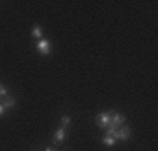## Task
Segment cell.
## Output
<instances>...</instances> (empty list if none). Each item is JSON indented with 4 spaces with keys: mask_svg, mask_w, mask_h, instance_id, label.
<instances>
[{
    "mask_svg": "<svg viewBox=\"0 0 158 151\" xmlns=\"http://www.w3.org/2000/svg\"><path fill=\"white\" fill-rule=\"evenodd\" d=\"M110 123H111V111L101 112V114L96 116V124L99 128H103V129H106V128L110 126Z\"/></svg>",
    "mask_w": 158,
    "mask_h": 151,
    "instance_id": "cell-1",
    "label": "cell"
},
{
    "mask_svg": "<svg viewBox=\"0 0 158 151\" xmlns=\"http://www.w3.org/2000/svg\"><path fill=\"white\" fill-rule=\"evenodd\" d=\"M35 47H37V51H39L42 55H49V54H51V42H49L47 39H40V40H37Z\"/></svg>",
    "mask_w": 158,
    "mask_h": 151,
    "instance_id": "cell-2",
    "label": "cell"
},
{
    "mask_svg": "<svg viewBox=\"0 0 158 151\" xmlns=\"http://www.w3.org/2000/svg\"><path fill=\"white\" fill-rule=\"evenodd\" d=\"M125 121H126V118H125L123 114H119V112L111 111V123H110V126L119 128V126H123V124H125Z\"/></svg>",
    "mask_w": 158,
    "mask_h": 151,
    "instance_id": "cell-3",
    "label": "cell"
},
{
    "mask_svg": "<svg viewBox=\"0 0 158 151\" xmlns=\"http://www.w3.org/2000/svg\"><path fill=\"white\" fill-rule=\"evenodd\" d=\"M64 138H66V128H59V129L54 133L52 141H54V145H61V143L64 141Z\"/></svg>",
    "mask_w": 158,
    "mask_h": 151,
    "instance_id": "cell-4",
    "label": "cell"
},
{
    "mask_svg": "<svg viewBox=\"0 0 158 151\" xmlns=\"http://www.w3.org/2000/svg\"><path fill=\"white\" fill-rule=\"evenodd\" d=\"M0 104H2L5 109H10V108H14V106L17 104V101H15V97H14V96H5V97L0 99Z\"/></svg>",
    "mask_w": 158,
    "mask_h": 151,
    "instance_id": "cell-5",
    "label": "cell"
},
{
    "mask_svg": "<svg viewBox=\"0 0 158 151\" xmlns=\"http://www.w3.org/2000/svg\"><path fill=\"white\" fill-rule=\"evenodd\" d=\"M31 34H32V37H35L37 40H40V39H42V35H44V30H42L40 25H34Z\"/></svg>",
    "mask_w": 158,
    "mask_h": 151,
    "instance_id": "cell-6",
    "label": "cell"
},
{
    "mask_svg": "<svg viewBox=\"0 0 158 151\" xmlns=\"http://www.w3.org/2000/svg\"><path fill=\"white\" fill-rule=\"evenodd\" d=\"M114 143H116V139H114V138H111V136H106V134H104V138H103V145L113 146Z\"/></svg>",
    "mask_w": 158,
    "mask_h": 151,
    "instance_id": "cell-7",
    "label": "cell"
},
{
    "mask_svg": "<svg viewBox=\"0 0 158 151\" xmlns=\"http://www.w3.org/2000/svg\"><path fill=\"white\" fill-rule=\"evenodd\" d=\"M61 124H62V128H69L71 126V118H69V116H62V118H61Z\"/></svg>",
    "mask_w": 158,
    "mask_h": 151,
    "instance_id": "cell-8",
    "label": "cell"
},
{
    "mask_svg": "<svg viewBox=\"0 0 158 151\" xmlns=\"http://www.w3.org/2000/svg\"><path fill=\"white\" fill-rule=\"evenodd\" d=\"M5 96H9V91H7V88L2 84V82H0V99H2V97H5Z\"/></svg>",
    "mask_w": 158,
    "mask_h": 151,
    "instance_id": "cell-9",
    "label": "cell"
},
{
    "mask_svg": "<svg viewBox=\"0 0 158 151\" xmlns=\"http://www.w3.org/2000/svg\"><path fill=\"white\" fill-rule=\"evenodd\" d=\"M3 114H5V108H3V106L2 104H0V118H2V116Z\"/></svg>",
    "mask_w": 158,
    "mask_h": 151,
    "instance_id": "cell-10",
    "label": "cell"
},
{
    "mask_svg": "<svg viewBox=\"0 0 158 151\" xmlns=\"http://www.w3.org/2000/svg\"><path fill=\"white\" fill-rule=\"evenodd\" d=\"M44 151H54V149H52V148H46V149H44Z\"/></svg>",
    "mask_w": 158,
    "mask_h": 151,
    "instance_id": "cell-11",
    "label": "cell"
}]
</instances>
